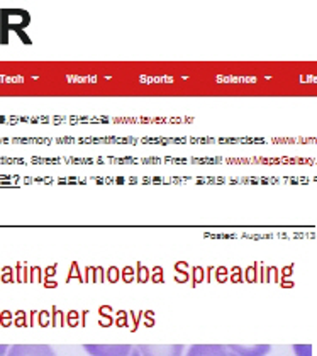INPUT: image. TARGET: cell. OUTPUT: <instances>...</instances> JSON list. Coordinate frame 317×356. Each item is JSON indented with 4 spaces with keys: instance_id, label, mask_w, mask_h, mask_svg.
Here are the masks:
<instances>
[{
    "instance_id": "6da1fadb",
    "label": "cell",
    "mask_w": 317,
    "mask_h": 356,
    "mask_svg": "<svg viewBox=\"0 0 317 356\" xmlns=\"http://www.w3.org/2000/svg\"><path fill=\"white\" fill-rule=\"evenodd\" d=\"M83 350L90 356H129L133 344H85Z\"/></svg>"
},
{
    "instance_id": "7a4b0ae2",
    "label": "cell",
    "mask_w": 317,
    "mask_h": 356,
    "mask_svg": "<svg viewBox=\"0 0 317 356\" xmlns=\"http://www.w3.org/2000/svg\"><path fill=\"white\" fill-rule=\"evenodd\" d=\"M141 356H184V344H139Z\"/></svg>"
},
{
    "instance_id": "3957f363",
    "label": "cell",
    "mask_w": 317,
    "mask_h": 356,
    "mask_svg": "<svg viewBox=\"0 0 317 356\" xmlns=\"http://www.w3.org/2000/svg\"><path fill=\"white\" fill-rule=\"evenodd\" d=\"M6 356H56V353L48 344H14L9 346Z\"/></svg>"
},
{
    "instance_id": "277c9868",
    "label": "cell",
    "mask_w": 317,
    "mask_h": 356,
    "mask_svg": "<svg viewBox=\"0 0 317 356\" xmlns=\"http://www.w3.org/2000/svg\"><path fill=\"white\" fill-rule=\"evenodd\" d=\"M227 350L238 356H266L272 351L270 344H229Z\"/></svg>"
},
{
    "instance_id": "5b68a950",
    "label": "cell",
    "mask_w": 317,
    "mask_h": 356,
    "mask_svg": "<svg viewBox=\"0 0 317 356\" xmlns=\"http://www.w3.org/2000/svg\"><path fill=\"white\" fill-rule=\"evenodd\" d=\"M187 356H229V351L224 344H192Z\"/></svg>"
},
{
    "instance_id": "8992f818",
    "label": "cell",
    "mask_w": 317,
    "mask_h": 356,
    "mask_svg": "<svg viewBox=\"0 0 317 356\" xmlns=\"http://www.w3.org/2000/svg\"><path fill=\"white\" fill-rule=\"evenodd\" d=\"M297 356H312V346L311 344H295L293 346Z\"/></svg>"
},
{
    "instance_id": "52a82bcc",
    "label": "cell",
    "mask_w": 317,
    "mask_h": 356,
    "mask_svg": "<svg viewBox=\"0 0 317 356\" xmlns=\"http://www.w3.org/2000/svg\"><path fill=\"white\" fill-rule=\"evenodd\" d=\"M7 351H9V346L7 344H0V356H6Z\"/></svg>"
},
{
    "instance_id": "ba28073f",
    "label": "cell",
    "mask_w": 317,
    "mask_h": 356,
    "mask_svg": "<svg viewBox=\"0 0 317 356\" xmlns=\"http://www.w3.org/2000/svg\"><path fill=\"white\" fill-rule=\"evenodd\" d=\"M129 356H141V353H139V350H138V346H133V350H131Z\"/></svg>"
},
{
    "instance_id": "9c48e42d",
    "label": "cell",
    "mask_w": 317,
    "mask_h": 356,
    "mask_svg": "<svg viewBox=\"0 0 317 356\" xmlns=\"http://www.w3.org/2000/svg\"><path fill=\"white\" fill-rule=\"evenodd\" d=\"M227 351H229V350H227ZM229 356H238V355L233 353V351H229Z\"/></svg>"
}]
</instances>
